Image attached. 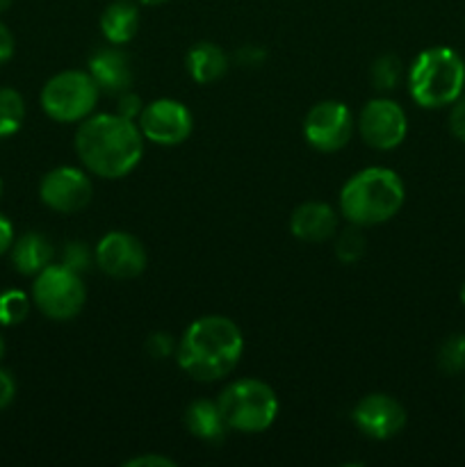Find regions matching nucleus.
Here are the masks:
<instances>
[{
    "mask_svg": "<svg viewBox=\"0 0 465 467\" xmlns=\"http://www.w3.org/2000/svg\"><path fill=\"white\" fill-rule=\"evenodd\" d=\"M135 3L149 5V7H153V5H162V3H167V0H135Z\"/></svg>",
    "mask_w": 465,
    "mask_h": 467,
    "instance_id": "72a5a7b5",
    "label": "nucleus"
},
{
    "mask_svg": "<svg viewBox=\"0 0 465 467\" xmlns=\"http://www.w3.org/2000/svg\"><path fill=\"white\" fill-rule=\"evenodd\" d=\"M126 467H176V461L162 454H141L126 461Z\"/></svg>",
    "mask_w": 465,
    "mask_h": 467,
    "instance_id": "7c9ffc66",
    "label": "nucleus"
},
{
    "mask_svg": "<svg viewBox=\"0 0 465 467\" xmlns=\"http://www.w3.org/2000/svg\"><path fill=\"white\" fill-rule=\"evenodd\" d=\"M144 140L158 146H178L191 135L194 119L187 105L173 99H158L144 105L137 119Z\"/></svg>",
    "mask_w": 465,
    "mask_h": 467,
    "instance_id": "1a4fd4ad",
    "label": "nucleus"
},
{
    "mask_svg": "<svg viewBox=\"0 0 465 467\" xmlns=\"http://www.w3.org/2000/svg\"><path fill=\"white\" fill-rule=\"evenodd\" d=\"M185 427L194 438L203 442H222L228 424L219 410L217 401L196 400L185 410Z\"/></svg>",
    "mask_w": 465,
    "mask_h": 467,
    "instance_id": "6ab92c4d",
    "label": "nucleus"
},
{
    "mask_svg": "<svg viewBox=\"0 0 465 467\" xmlns=\"http://www.w3.org/2000/svg\"><path fill=\"white\" fill-rule=\"evenodd\" d=\"M0 196H3V181H0Z\"/></svg>",
    "mask_w": 465,
    "mask_h": 467,
    "instance_id": "4c0bfd02",
    "label": "nucleus"
},
{
    "mask_svg": "<svg viewBox=\"0 0 465 467\" xmlns=\"http://www.w3.org/2000/svg\"><path fill=\"white\" fill-rule=\"evenodd\" d=\"M76 153L85 169L105 181L128 176L144 155V135L137 121L121 114H94L80 121Z\"/></svg>",
    "mask_w": 465,
    "mask_h": 467,
    "instance_id": "f257e3e1",
    "label": "nucleus"
},
{
    "mask_svg": "<svg viewBox=\"0 0 465 467\" xmlns=\"http://www.w3.org/2000/svg\"><path fill=\"white\" fill-rule=\"evenodd\" d=\"M14 397H16V381H14L9 369L0 368V410L7 409L14 401Z\"/></svg>",
    "mask_w": 465,
    "mask_h": 467,
    "instance_id": "c85d7f7f",
    "label": "nucleus"
},
{
    "mask_svg": "<svg viewBox=\"0 0 465 467\" xmlns=\"http://www.w3.org/2000/svg\"><path fill=\"white\" fill-rule=\"evenodd\" d=\"M401 78V59L397 55H381L372 62L369 68V80L378 91H392L399 85Z\"/></svg>",
    "mask_w": 465,
    "mask_h": 467,
    "instance_id": "4be33fe9",
    "label": "nucleus"
},
{
    "mask_svg": "<svg viewBox=\"0 0 465 467\" xmlns=\"http://www.w3.org/2000/svg\"><path fill=\"white\" fill-rule=\"evenodd\" d=\"M96 267L119 281H130L144 274L146 249L135 235L126 231H112L96 244Z\"/></svg>",
    "mask_w": 465,
    "mask_h": 467,
    "instance_id": "f8f14e48",
    "label": "nucleus"
},
{
    "mask_svg": "<svg viewBox=\"0 0 465 467\" xmlns=\"http://www.w3.org/2000/svg\"><path fill=\"white\" fill-rule=\"evenodd\" d=\"M228 429L237 433H263L278 415V397L260 379H237L217 400Z\"/></svg>",
    "mask_w": 465,
    "mask_h": 467,
    "instance_id": "39448f33",
    "label": "nucleus"
},
{
    "mask_svg": "<svg viewBox=\"0 0 465 467\" xmlns=\"http://www.w3.org/2000/svg\"><path fill=\"white\" fill-rule=\"evenodd\" d=\"M141 109H144V105H141V99L137 94H132L130 89L123 91V94H119L117 114L130 119V121H137V119H140V114H141Z\"/></svg>",
    "mask_w": 465,
    "mask_h": 467,
    "instance_id": "cd10ccee",
    "label": "nucleus"
},
{
    "mask_svg": "<svg viewBox=\"0 0 465 467\" xmlns=\"http://www.w3.org/2000/svg\"><path fill=\"white\" fill-rule=\"evenodd\" d=\"M87 71L105 94H123L132 87V64L123 50L109 44L89 55Z\"/></svg>",
    "mask_w": 465,
    "mask_h": 467,
    "instance_id": "4468645a",
    "label": "nucleus"
},
{
    "mask_svg": "<svg viewBox=\"0 0 465 467\" xmlns=\"http://www.w3.org/2000/svg\"><path fill=\"white\" fill-rule=\"evenodd\" d=\"M354 114L340 100H322L308 109L304 119V137L319 153H336L349 144L354 135Z\"/></svg>",
    "mask_w": 465,
    "mask_h": 467,
    "instance_id": "6e6552de",
    "label": "nucleus"
},
{
    "mask_svg": "<svg viewBox=\"0 0 465 467\" xmlns=\"http://www.w3.org/2000/svg\"><path fill=\"white\" fill-rule=\"evenodd\" d=\"M358 130L365 144L372 149L392 150L406 140L408 119L397 100L372 99L360 109Z\"/></svg>",
    "mask_w": 465,
    "mask_h": 467,
    "instance_id": "9d476101",
    "label": "nucleus"
},
{
    "mask_svg": "<svg viewBox=\"0 0 465 467\" xmlns=\"http://www.w3.org/2000/svg\"><path fill=\"white\" fill-rule=\"evenodd\" d=\"M363 254H365V235L360 233V226H354V223H351L349 228H345V231L337 235L336 255L337 260H342V263L354 265L363 258Z\"/></svg>",
    "mask_w": 465,
    "mask_h": 467,
    "instance_id": "b1692460",
    "label": "nucleus"
},
{
    "mask_svg": "<svg viewBox=\"0 0 465 467\" xmlns=\"http://www.w3.org/2000/svg\"><path fill=\"white\" fill-rule=\"evenodd\" d=\"M12 3H14V0H0V14L7 12V9L12 7Z\"/></svg>",
    "mask_w": 465,
    "mask_h": 467,
    "instance_id": "f704fd0d",
    "label": "nucleus"
},
{
    "mask_svg": "<svg viewBox=\"0 0 465 467\" xmlns=\"http://www.w3.org/2000/svg\"><path fill=\"white\" fill-rule=\"evenodd\" d=\"M14 55V35L9 32V27L0 21V64L7 62Z\"/></svg>",
    "mask_w": 465,
    "mask_h": 467,
    "instance_id": "2f4dec72",
    "label": "nucleus"
},
{
    "mask_svg": "<svg viewBox=\"0 0 465 467\" xmlns=\"http://www.w3.org/2000/svg\"><path fill=\"white\" fill-rule=\"evenodd\" d=\"M87 290L82 276L67 265H53L41 269L32 283V304L41 315L55 322H68L85 308Z\"/></svg>",
    "mask_w": 465,
    "mask_h": 467,
    "instance_id": "0eeeda50",
    "label": "nucleus"
},
{
    "mask_svg": "<svg viewBox=\"0 0 465 467\" xmlns=\"http://www.w3.org/2000/svg\"><path fill=\"white\" fill-rule=\"evenodd\" d=\"M460 301H463V306H465V283L460 285Z\"/></svg>",
    "mask_w": 465,
    "mask_h": 467,
    "instance_id": "e433bc0d",
    "label": "nucleus"
},
{
    "mask_svg": "<svg viewBox=\"0 0 465 467\" xmlns=\"http://www.w3.org/2000/svg\"><path fill=\"white\" fill-rule=\"evenodd\" d=\"M176 340H173L169 333H153V336H149V340H146V351H149L150 358L155 360H164L171 354H176Z\"/></svg>",
    "mask_w": 465,
    "mask_h": 467,
    "instance_id": "a878e982",
    "label": "nucleus"
},
{
    "mask_svg": "<svg viewBox=\"0 0 465 467\" xmlns=\"http://www.w3.org/2000/svg\"><path fill=\"white\" fill-rule=\"evenodd\" d=\"M404 199V182L392 169L367 167L342 185L340 213L354 226H378L399 213Z\"/></svg>",
    "mask_w": 465,
    "mask_h": 467,
    "instance_id": "7ed1b4c3",
    "label": "nucleus"
},
{
    "mask_svg": "<svg viewBox=\"0 0 465 467\" xmlns=\"http://www.w3.org/2000/svg\"><path fill=\"white\" fill-rule=\"evenodd\" d=\"M9 254H12V265L18 274L36 276L53 260V244L41 233H26L14 240Z\"/></svg>",
    "mask_w": 465,
    "mask_h": 467,
    "instance_id": "a211bd4d",
    "label": "nucleus"
},
{
    "mask_svg": "<svg viewBox=\"0 0 465 467\" xmlns=\"http://www.w3.org/2000/svg\"><path fill=\"white\" fill-rule=\"evenodd\" d=\"M465 89V62L450 46L422 50L408 68V94L419 108L440 109Z\"/></svg>",
    "mask_w": 465,
    "mask_h": 467,
    "instance_id": "20e7f679",
    "label": "nucleus"
},
{
    "mask_svg": "<svg viewBox=\"0 0 465 467\" xmlns=\"http://www.w3.org/2000/svg\"><path fill=\"white\" fill-rule=\"evenodd\" d=\"M30 313V299L21 290L0 292V327H16Z\"/></svg>",
    "mask_w": 465,
    "mask_h": 467,
    "instance_id": "5701e85b",
    "label": "nucleus"
},
{
    "mask_svg": "<svg viewBox=\"0 0 465 467\" xmlns=\"http://www.w3.org/2000/svg\"><path fill=\"white\" fill-rule=\"evenodd\" d=\"M263 59H264V50L260 48V46H242V48L237 50V64L244 68L260 67Z\"/></svg>",
    "mask_w": 465,
    "mask_h": 467,
    "instance_id": "c756f323",
    "label": "nucleus"
},
{
    "mask_svg": "<svg viewBox=\"0 0 465 467\" xmlns=\"http://www.w3.org/2000/svg\"><path fill=\"white\" fill-rule=\"evenodd\" d=\"M91 263H96V258L87 244H82V242H68V244L64 246L62 265H67L68 269L82 274L87 272V269H91Z\"/></svg>",
    "mask_w": 465,
    "mask_h": 467,
    "instance_id": "393cba45",
    "label": "nucleus"
},
{
    "mask_svg": "<svg viewBox=\"0 0 465 467\" xmlns=\"http://www.w3.org/2000/svg\"><path fill=\"white\" fill-rule=\"evenodd\" d=\"M450 132L465 144V91L451 103L450 109Z\"/></svg>",
    "mask_w": 465,
    "mask_h": 467,
    "instance_id": "bb28decb",
    "label": "nucleus"
},
{
    "mask_svg": "<svg viewBox=\"0 0 465 467\" xmlns=\"http://www.w3.org/2000/svg\"><path fill=\"white\" fill-rule=\"evenodd\" d=\"M140 30V9L132 0H114L100 14V32L108 44L123 46L132 41Z\"/></svg>",
    "mask_w": 465,
    "mask_h": 467,
    "instance_id": "f3484780",
    "label": "nucleus"
},
{
    "mask_svg": "<svg viewBox=\"0 0 465 467\" xmlns=\"http://www.w3.org/2000/svg\"><path fill=\"white\" fill-rule=\"evenodd\" d=\"M100 89L89 71H59L46 80L39 94L46 117L57 123H80L94 112Z\"/></svg>",
    "mask_w": 465,
    "mask_h": 467,
    "instance_id": "423d86ee",
    "label": "nucleus"
},
{
    "mask_svg": "<svg viewBox=\"0 0 465 467\" xmlns=\"http://www.w3.org/2000/svg\"><path fill=\"white\" fill-rule=\"evenodd\" d=\"M3 356H5V340L3 336H0V360H3Z\"/></svg>",
    "mask_w": 465,
    "mask_h": 467,
    "instance_id": "c9c22d12",
    "label": "nucleus"
},
{
    "mask_svg": "<svg viewBox=\"0 0 465 467\" xmlns=\"http://www.w3.org/2000/svg\"><path fill=\"white\" fill-rule=\"evenodd\" d=\"M91 194H94L91 178L76 167L50 169L39 182L41 203L59 214H76L85 210Z\"/></svg>",
    "mask_w": 465,
    "mask_h": 467,
    "instance_id": "9b49d317",
    "label": "nucleus"
},
{
    "mask_svg": "<svg viewBox=\"0 0 465 467\" xmlns=\"http://www.w3.org/2000/svg\"><path fill=\"white\" fill-rule=\"evenodd\" d=\"M354 424L372 441H390L406 427V409L390 395L372 392L363 397L351 410Z\"/></svg>",
    "mask_w": 465,
    "mask_h": 467,
    "instance_id": "ddd939ff",
    "label": "nucleus"
},
{
    "mask_svg": "<svg viewBox=\"0 0 465 467\" xmlns=\"http://www.w3.org/2000/svg\"><path fill=\"white\" fill-rule=\"evenodd\" d=\"M14 244V226L7 217L0 214V255L7 254Z\"/></svg>",
    "mask_w": 465,
    "mask_h": 467,
    "instance_id": "473e14b6",
    "label": "nucleus"
},
{
    "mask_svg": "<svg viewBox=\"0 0 465 467\" xmlns=\"http://www.w3.org/2000/svg\"><path fill=\"white\" fill-rule=\"evenodd\" d=\"M185 67L191 80L199 85H212L226 76L228 55L223 53L222 46L212 44V41H199L187 50Z\"/></svg>",
    "mask_w": 465,
    "mask_h": 467,
    "instance_id": "dca6fc26",
    "label": "nucleus"
},
{
    "mask_svg": "<svg viewBox=\"0 0 465 467\" xmlns=\"http://www.w3.org/2000/svg\"><path fill=\"white\" fill-rule=\"evenodd\" d=\"M438 368L447 377L465 372V333H451L438 349Z\"/></svg>",
    "mask_w": 465,
    "mask_h": 467,
    "instance_id": "412c9836",
    "label": "nucleus"
},
{
    "mask_svg": "<svg viewBox=\"0 0 465 467\" xmlns=\"http://www.w3.org/2000/svg\"><path fill=\"white\" fill-rule=\"evenodd\" d=\"M244 351L240 327L223 315H205L194 319L176 347L182 372L194 381L212 383L228 377L237 368Z\"/></svg>",
    "mask_w": 465,
    "mask_h": 467,
    "instance_id": "f03ea898",
    "label": "nucleus"
},
{
    "mask_svg": "<svg viewBox=\"0 0 465 467\" xmlns=\"http://www.w3.org/2000/svg\"><path fill=\"white\" fill-rule=\"evenodd\" d=\"M290 231L296 240L308 244L326 242L337 233V213L328 203L319 201L301 203L290 214Z\"/></svg>",
    "mask_w": 465,
    "mask_h": 467,
    "instance_id": "2eb2a0df",
    "label": "nucleus"
},
{
    "mask_svg": "<svg viewBox=\"0 0 465 467\" xmlns=\"http://www.w3.org/2000/svg\"><path fill=\"white\" fill-rule=\"evenodd\" d=\"M26 119V100L12 87H0V140L21 130Z\"/></svg>",
    "mask_w": 465,
    "mask_h": 467,
    "instance_id": "aec40b11",
    "label": "nucleus"
}]
</instances>
